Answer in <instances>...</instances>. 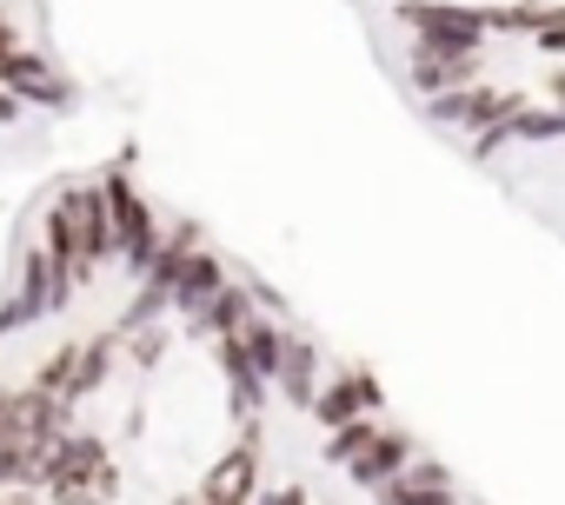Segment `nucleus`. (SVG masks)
I'll use <instances>...</instances> for the list:
<instances>
[{
  "label": "nucleus",
  "instance_id": "nucleus-1",
  "mask_svg": "<svg viewBox=\"0 0 565 505\" xmlns=\"http://www.w3.org/2000/svg\"><path fill=\"white\" fill-rule=\"evenodd\" d=\"M406 28L419 34V47L433 54H486L492 34V8H452V0H413Z\"/></svg>",
  "mask_w": 565,
  "mask_h": 505
},
{
  "label": "nucleus",
  "instance_id": "nucleus-2",
  "mask_svg": "<svg viewBox=\"0 0 565 505\" xmlns=\"http://www.w3.org/2000/svg\"><path fill=\"white\" fill-rule=\"evenodd\" d=\"M525 107V94L519 87H466V94H439L433 100V120H446V127H472V133H492V127H505L512 114Z\"/></svg>",
  "mask_w": 565,
  "mask_h": 505
},
{
  "label": "nucleus",
  "instance_id": "nucleus-3",
  "mask_svg": "<svg viewBox=\"0 0 565 505\" xmlns=\"http://www.w3.org/2000/svg\"><path fill=\"white\" fill-rule=\"evenodd\" d=\"M380 406H386V386H380L366 366H347L340 379H327V386H320V399H313V419L340 432V426H353V419H373Z\"/></svg>",
  "mask_w": 565,
  "mask_h": 505
},
{
  "label": "nucleus",
  "instance_id": "nucleus-4",
  "mask_svg": "<svg viewBox=\"0 0 565 505\" xmlns=\"http://www.w3.org/2000/svg\"><path fill=\"white\" fill-rule=\"evenodd\" d=\"M479 74H486V54H433V47H413V87L426 100L466 94V87H479Z\"/></svg>",
  "mask_w": 565,
  "mask_h": 505
},
{
  "label": "nucleus",
  "instance_id": "nucleus-5",
  "mask_svg": "<svg viewBox=\"0 0 565 505\" xmlns=\"http://www.w3.org/2000/svg\"><path fill=\"white\" fill-rule=\"evenodd\" d=\"M253 479H259V445L246 439V445H233V452H226V459L206 472V485H200V492H206L213 505H246Z\"/></svg>",
  "mask_w": 565,
  "mask_h": 505
},
{
  "label": "nucleus",
  "instance_id": "nucleus-6",
  "mask_svg": "<svg viewBox=\"0 0 565 505\" xmlns=\"http://www.w3.org/2000/svg\"><path fill=\"white\" fill-rule=\"evenodd\" d=\"M406 465H413V439H406V432H393V426H380V439H373V452L353 465V479L380 492V485H386V479H399Z\"/></svg>",
  "mask_w": 565,
  "mask_h": 505
},
{
  "label": "nucleus",
  "instance_id": "nucleus-7",
  "mask_svg": "<svg viewBox=\"0 0 565 505\" xmlns=\"http://www.w3.org/2000/svg\"><path fill=\"white\" fill-rule=\"evenodd\" d=\"M279 393L294 406H313L320 399V353L313 340H287V359H279Z\"/></svg>",
  "mask_w": 565,
  "mask_h": 505
},
{
  "label": "nucleus",
  "instance_id": "nucleus-8",
  "mask_svg": "<svg viewBox=\"0 0 565 505\" xmlns=\"http://www.w3.org/2000/svg\"><path fill=\"white\" fill-rule=\"evenodd\" d=\"M505 133H512L519 147H539V140H565V114H558V107H532V100H525V107L505 120Z\"/></svg>",
  "mask_w": 565,
  "mask_h": 505
},
{
  "label": "nucleus",
  "instance_id": "nucleus-9",
  "mask_svg": "<svg viewBox=\"0 0 565 505\" xmlns=\"http://www.w3.org/2000/svg\"><path fill=\"white\" fill-rule=\"evenodd\" d=\"M373 439H380V419H353V426H340L333 439H327V465H360L366 452H373Z\"/></svg>",
  "mask_w": 565,
  "mask_h": 505
},
{
  "label": "nucleus",
  "instance_id": "nucleus-10",
  "mask_svg": "<svg viewBox=\"0 0 565 505\" xmlns=\"http://www.w3.org/2000/svg\"><path fill=\"white\" fill-rule=\"evenodd\" d=\"M545 100H552V107L565 114V67H558V74H545Z\"/></svg>",
  "mask_w": 565,
  "mask_h": 505
},
{
  "label": "nucleus",
  "instance_id": "nucleus-11",
  "mask_svg": "<svg viewBox=\"0 0 565 505\" xmlns=\"http://www.w3.org/2000/svg\"><path fill=\"white\" fill-rule=\"evenodd\" d=\"M406 505H459V498H452V485H439V492H419V498H406Z\"/></svg>",
  "mask_w": 565,
  "mask_h": 505
}]
</instances>
